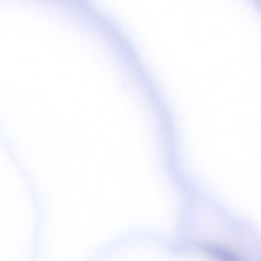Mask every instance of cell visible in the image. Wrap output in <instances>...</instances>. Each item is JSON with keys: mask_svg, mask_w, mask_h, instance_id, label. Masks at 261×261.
Listing matches in <instances>:
<instances>
[{"mask_svg": "<svg viewBox=\"0 0 261 261\" xmlns=\"http://www.w3.org/2000/svg\"><path fill=\"white\" fill-rule=\"evenodd\" d=\"M205 252L215 261H242L234 253L217 245L205 246Z\"/></svg>", "mask_w": 261, "mask_h": 261, "instance_id": "cell-1", "label": "cell"}]
</instances>
